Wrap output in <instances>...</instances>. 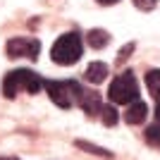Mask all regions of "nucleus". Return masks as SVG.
Here are the masks:
<instances>
[{
    "mask_svg": "<svg viewBox=\"0 0 160 160\" xmlns=\"http://www.w3.org/2000/svg\"><path fill=\"white\" fill-rule=\"evenodd\" d=\"M41 86H43V79H41L36 72L31 69H14V72H7V77L2 79V96L5 98H14L17 93H38Z\"/></svg>",
    "mask_w": 160,
    "mask_h": 160,
    "instance_id": "nucleus-1",
    "label": "nucleus"
},
{
    "mask_svg": "<svg viewBox=\"0 0 160 160\" xmlns=\"http://www.w3.org/2000/svg\"><path fill=\"white\" fill-rule=\"evenodd\" d=\"M81 55H84V43H81V36L77 31L62 33L60 38L53 43V48H50L53 62H58V65H62V67L79 62Z\"/></svg>",
    "mask_w": 160,
    "mask_h": 160,
    "instance_id": "nucleus-2",
    "label": "nucleus"
},
{
    "mask_svg": "<svg viewBox=\"0 0 160 160\" xmlns=\"http://www.w3.org/2000/svg\"><path fill=\"white\" fill-rule=\"evenodd\" d=\"M43 88L48 91L50 100H53L58 108H62V110L77 105L81 93H84V88H81L77 81H43Z\"/></svg>",
    "mask_w": 160,
    "mask_h": 160,
    "instance_id": "nucleus-3",
    "label": "nucleus"
},
{
    "mask_svg": "<svg viewBox=\"0 0 160 160\" xmlns=\"http://www.w3.org/2000/svg\"><path fill=\"white\" fill-rule=\"evenodd\" d=\"M108 96L117 105H129L134 100H139V84H136L134 72L127 69V72L117 74L112 79V84H110V88H108Z\"/></svg>",
    "mask_w": 160,
    "mask_h": 160,
    "instance_id": "nucleus-4",
    "label": "nucleus"
},
{
    "mask_svg": "<svg viewBox=\"0 0 160 160\" xmlns=\"http://www.w3.org/2000/svg\"><path fill=\"white\" fill-rule=\"evenodd\" d=\"M7 58H29V60H36L41 53V41L33 38V36H17V38L7 41Z\"/></svg>",
    "mask_w": 160,
    "mask_h": 160,
    "instance_id": "nucleus-5",
    "label": "nucleus"
},
{
    "mask_svg": "<svg viewBox=\"0 0 160 160\" xmlns=\"http://www.w3.org/2000/svg\"><path fill=\"white\" fill-rule=\"evenodd\" d=\"M77 105H79L88 117H96V115H100V110H103V100H100V93H96V91H84Z\"/></svg>",
    "mask_w": 160,
    "mask_h": 160,
    "instance_id": "nucleus-6",
    "label": "nucleus"
},
{
    "mask_svg": "<svg viewBox=\"0 0 160 160\" xmlns=\"http://www.w3.org/2000/svg\"><path fill=\"white\" fill-rule=\"evenodd\" d=\"M146 115H148V105L143 100H134V103L127 105L124 122H127V124H141V122H146Z\"/></svg>",
    "mask_w": 160,
    "mask_h": 160,
    "instance_id": "nucleus-7",
    "label": "nucleus"
},
{
    "mask_svg": "<svg viewBox=\"0 0 160 160\" xmlns=\"http://www.w3.org/2000/svg\"><path fill=\"white\" fill-rule=\"evenodd\" d=\"M108 74H110V69L105 62H88V67L84 69V79L91 84H103L108 79Z\"/></svg>",
    "mask_w": 160,
    "mask_h": 160,
    "instance_id": "nucleus-8",
    "label": "nucleus"
},
{
    "mask_svg": "<svg viewBox=\"0 0 160 160\" xmlns=\"http://www.w3.org/2000/svg\"><path fill=\"white\" fill-rule=\"evenodd\" d=\"M86 41H88L91 48L100 50V48H105L108 43H110V33H108L105 29H91V31L86 33Z\"/></svg>",
    "mask_w": 160,
    "mask_h": 160,
    "instance_id": "nucleus-9",
    "label": "nucleus"
},
{
    "mask_svg": "<svg viewBox=\"0 0 160 160\" xmlns=\"http://www.w3.org/2000/svg\"><path fill=\"white\" fill-rule=\"evenodd\" d=\"M146 86L155 100H160V69H148L146 72Z\"/></svg>",
    "mask_w": 160,
    "mask_h": 160,
    "instance_id": "nucleus-10",
    "label": "nucleus"
},
{
    "mask_svg": "<svg viewBox=\"0 0 160 160\" xmlns=\"http://www.w3.org/2000/svg\"><path fill=\"white\" fill-rule=\"evenodd\" d=\"M100 120H103L105 127H115L117 120H120V115H117L115 105H103V110H100Z\"/></svg>",
    "mask_w": 160,
    "mask_h": 160,
    "instance_id": "nucleus-11",
    "label": "nucleus"
},
{
    "mask_svg": "<svg viewBox=\"0 0 160 160\" xmlns=\"http://www.w3.org/2000/svg\"><path fill=\"white\" fill-rule=\"evenodd\" d=\"M77 146L84 148L86 153L100 155V158H112V153H110V151H105V148H100V146H93V143H86V141H77Z\"/></svg>",
    "mask_w": 160,
    "mask_h": 160,
    "instance_id": "nucleus-12",
    "label": "nucleus"
},
{
    "mask_svg": "<svg viewBox=\"0 0 160 160\" xmlns=\"http://www.w3.org/2000/svg\"><path fill=\"white\" fill-rule=\"evenodd\" d=\"M146 141L151 143V146L160 148V124H153V127L146 129Z\"/></svg>",
    "mask_w": 160,
    "mask_h": 160,
    "instance_id": "nucleus-13",
    "label": "nucleus"
},
{
    "mask_svg": "<svg viewBox=\"0 0 160 160\" xmlns=\"http://www.w3.org/2000/svg\"><path fill=\"white\" fill-rule=\"evenodd\" d=\"M134 5L139 7V10H143V12H151L158 5V0H134Z\"/></svg>",
    "mask_w": 160,
    "mask_h": 160,
    "instance_id": "nucleus-14",
    "label": "nucleus"
},
{
    "mask_svg": "<svg viewBox=\"0 0 160 160\" xmlns=\"http://www.w3.org/2000/svg\"><path fill=\"white\" fill-rule=\"evenodd\" d=\"M132 50H134V43H127V46L120 50V55H117V62H124V60L129 58V53H132Z\"/></svg>",
    "mask_w": 160,
    "mask_h": 160,
    "instance_id": "nucleus-15",
    "label": "nucleus"
},
{
    "mask_svg": "<svg viewBox=\"0 0 160 160\" xmlns=\"http://www.w3.org/2000/svg\"><path fill=\"white\" fill-rule=\"evenodd\" d=\"M96 2H98V5H117L120 0H96Z\"/></svg>",
    "mask_w": 160,
    "mask_h": 160,
    "instance_id": "nucleus-16",
    "label": "nucleus"
},
{
    "mask_svg": "<svg viewBox=\"0 0 160 160\" xmlns=\"http://www.w3.org/2000/svg\"><path fill=\"white\" fill-rule=\"evenodd\" d=\"M155 117L160 120V100H158V105H155Z\"/></svg>",
    "mask_w": 160,
    "mask_h": 160,
    "instance_id": "nucleus-17",
    "label": "nucleus"
},
{
    "mask_svg": "<svg viewBox=\"0 0 160 160\" xmlns=\"http://www.w3.org/2000/svg\"><path fill=\"white\" fill-rule=\"evenodd\" d=\"M0 160H17V158H0Z\"/></svg>",
    "mask_w": 160,
    "mask_h": 160,
    "instance_id": "nucleus-18",
    "label": "nucleus"
}]
</instances>
